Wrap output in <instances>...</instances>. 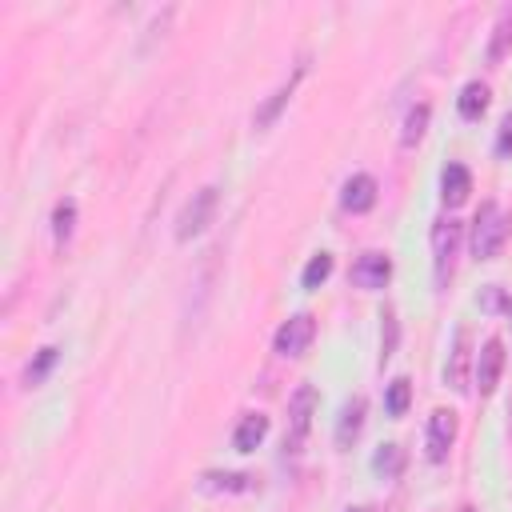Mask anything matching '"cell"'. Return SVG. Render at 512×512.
Here are the masks:
<instances>
[{
	"label": "cell",
	"mask_w": 512,
	"mask_h": 512,
	"mask_svg": "<svg viewBox=\"0 0 512 512\" xmlns=\"http://www.w3.org/2000/svg\"><path fill=\"white\" fill-rule=\"evenodd\" d=\"M428 120H432V108L424 100L412 104L408 116H404V128H400V148H416L424 140V132H428Z\"/></svg>",
	"instance_id": "obj_17"
},
{
	"label": "cell",
	"mask_w": 512,
	"mask_h": 512,
	"mask_svg": "<svg viewBox=\"0 0 512 512\" xmlns=\"http://www.w3.org/2000/svg\"><path fill=\"white\" fill-rule=\"evenodd\" d=\"M264 436H268V416L264 412H248V416H240V424L232 432V448L236 452H252V448H260Z\"/></svg>",
	"instance_id": "obj_14"
},
{
	"label": "cell",
	"mask_w": 512,
	"mask_h": 512,
	"mask_svg": "<svg viewBox=\"0 0 512 512\" xmlns=\"http://www.w3.org/2000/svg\"><path fill=\"white\" fill-rule=\"evenodd\" d=\"M460 512H480V508L476 504H460Z\"/></svg>",
	"instance_id": "obj_27"
},
{
	"label": "cell",
	"mask_w": 512,
	"mask_h": 512,
	"mask_svg": "<svg viewBox=\"0 0 512 512\" xmlns=\"http://www.w3.org/2000/svg\"><path fill=\"white\" fill-rule=\"evenodd\" d=\"M76 232V200H60L52 208V236H56V248H64Z\"/></svg>",
	"instance_id": "obj_21"
},
{
	"label": "cell",
	"mask_w": 512,
	"mask_h": 512,
	"mask_svg": "<svg viewBox=\"0 0 512 512\" xmlns=\"http://www.w3.org/2000/svg\"><path fill=\"white\" fill-rule=\"evenodd\" d=\"M316 408H320V392L312 384H300L288 396V432H284V448L288 452H300V444L308 440V428H312Z\"/></svg>",
	"instance_id": "obj_3"
},
{
	"label": "cell",
	"mask_w": 512,
	"mask_h": 512,
	"mask_svg": "<svg viewBox=\"0 0 512 512\" xmlns=\"http://www.w3.org/2000/svg\"><path fill=\"white\" fill-rule=\"evenodd\" d=\"M200 488L204 492H248L252 488V476L248 472H204L200 476Z\"/></svg>",
	"instance_id": "obj_18"
},
{
	"label": "cell",
	"mask_w": 512,
	"mask_h": 512,
	"mask_svg": "<svg viewBox=\"0 0 512 512\" xmlns=\"http://www.w3.org/2000/svg\"><path fill=\"white\" fill-rule=\"evenodd\" d=\"M404 448L396 444V440H388V444H380L376 452H372V472L380 476V480H396L400 472H404Z\"/></svg>",
	"instance_id": "obj_16"
},
{
	"label": "cell",
	"mask_w": 512,
	"mask_h": 512,
	"mask_svg": "<svg viewBox=\"0 0 512 512\" xmlns=\"http://www.w3.org/2000/svg\"><path fill=\"white\" fill-rule=\"evenodd\" d=\"M380 364H388L392 356H396V344H400V320H396V308L392 304H384L380 308Z\"/></svg>",
	"instance_id": "obj_19"
},
{
	"label": "cell",
	"mask_w": 512,
	"mask_h": 512,
	"mask_svg": "<svg viewBox=\"0 0 512 512\" xmlns=\"http://www.w3.org/2000/svg\"><path fill=\"white\" fill-rule=\"evenodd\" d=\"M364 416H368V400L364 396H348L340 416H336V444L340 448H352L364 432Z\"/></svg>",
	"instance_id": "obj_10"
},
{
	"label": "cell",
	"mask_w": 512,
	"mask_h": 512,
	"mask_svg": "<svg viewBox=\"0 0 512 512\" xmlns=\"http://www.w3.org/2000/svg\"><path fill=\"white\" fill-rule=\"evenodd\" d=\"M312 336H316V320H312L308 312H296V316H288V320L276 328L272 348H276V356L296 360V356H304V352H308Z\"/></svg>",
	"instance_id": "obj_5"
},
{
	"label": "cell",
	"mask_w": 512,
	"mask_h": 512,
	"mask_svg": "<svg viewBox=\"0 0 512 512\" xmlns=\"http://www.w3.org/2000/svg\"><path fill=\"white\" fill-rule=\"evenodd\" d=\"M456 248H460V224L452 216H440L432 224V268H436V288L448 284L452 264H456Z\"/></svg>",
	"instance_id": "obj_4"
},
{
	"label": "cell",
	"mask_w": 512,
	"mask_h": 512,
	"mask_svg": "<svg viewBox=\"0 0 512 512\" xmlns=\"http://www.w3.org/2000/svg\"><path fill=\"white\" fill-rule=\"evenodd\" d=\"M508 224H512L508 208L496 204V200H484V204L476 208V216H472V236H468L472 256H476V260L500 256V248H504V240H508Z\"/></svg>",
	"instance_id": "obj_1"
},
{
	"label": "cell",
	"mask_w": 512,
	"mask_h": 512,
	"mask_svg": "<svg viewBox=\"0 0 512 512\" xmlns=\"http://www.w3.org/2000/svg\"><path fill=\"white\" fill-rule=\"evenodd\" d=\"M300 76H304V64L292 72V80H284V84H280V88H276V92L256 108V116H252V124H256V128H272V124H276V116H280V112H284V104L292 100V92H296Z\"/></svg>",
	"instance_id": "obj_12"
},
{
	"label": "cell",
	"mask_w": 512,
	"mask_h": 512,
	"mask_svg": "<svg viewBox=\"0 0 512 512\" xmlns=\"http://www.w3.org/2000/svg\"><path fill=\"white\" fill-rule=\"evenodd\" d=\"M348 512H368V508H348Z\"/></svg>",
	"instance_id": "obj_28"
},
{
	"label": "cell",
	"mask_w": 512,
	"mask_h": 512,
	"mask_svg": "<svg viewBox=\"0 0 512 512\" xmlns=\"http://www.w3.org/2000/svg\"><path fill=\"white\" fill-rule=\"evenodd\" d=\"M500 372H504V344L496 336H488L476 352V364H472V384L480 396H492L496 384H500Z\"/></svg>",
	"instance_id": "obj_7"
},
{
	"label": "cell",
	"mask_w": 512,
	"mask_h": 512,
	"mask_svg": "<svg viewBox=\"0 0 512 512\" xmlns=\"http://www.w3.org/2000/svg\"><path fill=\"white\" fill-rule=\"evenodd\" d=\"M488 84L484 80H468L464 88H460V96H456V112L464 116V120H480L484 112H488Z\"/></svg>",
	"instance_id": "obj_15"
},
{
	"label": "cell",
	"mask_w": 512,
	"mask_h": 512,
	"mask_svg": "<svg viewBox=\"0 0 512 512\" xmlns=\"http://www.w3.org/2000/svg\"><path fill=\"white\" fill-rule=\"evenodd\" d=\"M476 356H472V332L468 328H456L452 336V352H448V364H444V384L452 392H468V380H472V368Z\"/></svg>",
	"instance_id": "obj_6"
},
{
	"label": "cell",
	"mask_w": 512,
	"mask_h": 512,
	"mask_svg": "<svg viewBox=\"0 0 512 512\" xmlns=\"http://www.w3.org/2000/svg\"><path fill=\"white\" fill-rule=\"evenodd\" d=\"M216 204H220V188H216V184H204V188H196V192L184 200L180 216H176V240H180V244H188L192 236H200V232L212 224V216H216Z\"/></svg>",
	"instance_id": "obj_2"
},
{
	"label": "cell",
	"mask_w": 512,
	"mask_h": 512,
	"mask_svg": "<svg viewBox=\"0 0 512 512\" xmlns=\"http://www.w3.org/2000/svg\"><path fill=\"white\" fill-rule=\"evenodd\" d=\"M452 440H456V412L448 408H436L428 416V432H424V456L432 464H444L448 452H452Z\"/></svg>",
	"instance_id": "obj_8"
},
{
	"label": "cell",
	"mask_w": 512,
	"mask_h": 512,
	"mask_svg": "<svg viewBox=\"0 0 512 512\" xmlns=\"http://www.w3.org/2000/svg\"><path fill=\"white\" fill-rule=\"evenodd\" d=\"M496 152H500V156H512V112H504V120H500V132H496Z\"/></svg>",
	"instance_id": "obj_25"
},
{
	"label": "cell",
	"mask_w": 512,
	"mask_h": 512,
	"mask_svg": "<svg viewBox=\"0 0 512 512\" xmlns=\"http://www.w3.org/2000/svg\"><path fill=\"white\" fill-rule=\"evenodd\" d=\"M328 276H332V256H328V252H316V256L304 264V272H300V284H304V288H320Z\"/></svg>",
	"instance_id": "obj_23"
},
{
	"label": "cell",
	"mask_w": 512,
	"mask_h": 512,
	"mask_svg": "<svg viewBox=\"0 0 512 512\" xmlns=\"http://www.w3.org/2000/svg\"><path fill=\"white\" fill-rule=\"evenodd\" d=\"M56 360H60V348H56V344L40 348V352L32 356V364L24 368V384H28V388H40V384L48 380V372L56 368Z\"/></svg>",
	"instance_id": "obj_20"
},
{
	"label": "cell",
	"mask_w": 512,
	"mask_h": 512,
	"mask_svg": "<svg viewBox=\"0 0 512 512\" xmlns=\"http://www.w3.org/2000/svg\"><path fill=\"white\" fill-rule=\"evenodd\" d=\"M408 404H412V384H408L404 376H396V380L384 388V412H388V416H404Z\"/></svg>",
	"instance_id": "obj_22"
},
{
	"label": "cell",
	"mask_w": 512,
	"mask_h": 512,
	"mask_svg": "<svg viewBox=\"0 0 512 512\" xmlns=\"http://www.w3.org/2000/svg\"><path fill=\"white\" fill-rule=\"evenodd\" d=\"M508 48H512V8H504V16L496 20V36H492V44H488V60L496 64Z\"/></svg>",
	"instance_id": "obj_24"
},
{
	"label": "cell",
	"mask_w": 512,
	"mask_h": 512,
	"mask_svg": "<svg viewBox=\"0 0 512 512\" xmlns=\"http://www.w3.org/2000/svg\"><path fill=\"white\" fill-rule=\"evenodd\" d=\"M488 304H500V308H504V316L512 320V300H508V296H500V292H492V296H488Z\"/></svg>",
	"instance_id": "obj_26"
},
{
	"label": "cell",
	"mask_w": 512,
	"mask_h": 512,
	"mask_svg": "<svg viewBox=\"0 0 512 512\" xmlns=\"http://www.w3.org/2000/svg\"><path fill=\"white\" fill-rule=\"evenodd\" d=\"M372 204H376V180H372L368 172L348 176L344 188H340V208H344V212H368Z\"/></svg>",
	"instance_id": "obj_11"
},
{
	"label": "cell",
	"mask_w": 512,
	"mask_h": 512,
	"mask_svg": "<svg viewBox=\"0 0 512 512\" xmlns=\"http://www.w3.org/2000/svg\"><path fill=\"white\" fill-rule=\"evenodd\" d=\"M388 280H392V260H388V252H364V256H356V264H352V284H356V288L376 292V288H384Z\"/></svg>",
	"instance_id": "obj_9"
},
{
	"label": "cell",
	"mask_w": 512,
	"mask_h": 512,
	"mask_svg": "<svg viewBox=\"0 0 512 512\" xmlns=\"http://www.w3.org/2000/svg\"><path fill=\"white\" fill-rule=\"evenodd\" d=\"M468 192H472V172H468L464 164H448V168L440 172V200H444L448 208H460V204L468 200Z\"/></svg>",
	"instance_id": "obj_13"
}]
</instances>
